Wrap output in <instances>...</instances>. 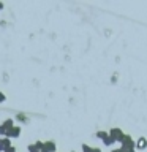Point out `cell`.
<instances>
[{"instance_id":"cell-6","label":"cell","mask_w":147,"mask_h":152,"mask_svg":"<svg viewBox=\"0 0 147 152\" xmlns=\"http://www.w3.org/2000/svg\"><path fill=\"white\" fill-rule=\"evenodd\" d=\"M136 147H138V149H141V151H144L147 147V140H146V138H139L138 142H136Z\"/></svg>"},{"instance_id":"cell-14","label":"cell","mask_w":147,"mask_h":152,"mask_svg":"<svg viewBox=\"0 0 147 152\" xmlns=\"http://www.w3.org/2000/svg\"><path fill=\"white\" fill-rule=\"evenodd\" d=\"M5 100H7L5 94H3V92H0V103H5Z\"/></svg>"},{"instance_id":"cell-2","label":"cell","mask_w":147,"mask_h":152,"mask_svg":"<svg viewBox=\"0 0 147 152\" xmlns=\"http://www.w3.org/2000/svg\"><path fill=\"white\" fill-rule=\"evenodd\" d=\"M120 147H122V149H131V147H135V141H133V138L130 135H125V136H123V140L120 141Z\"/></svg>"},{"instance_id":"cell-19","label":"cell","mask_w":147,"mask_h":152,"mask_svg":"<svg viewBox=\"0 0 147 152\" xmlns=\"http://www.w3.org/2000/svg\"><path fill=\"white\" fill-rule=\"evenodd\" d=\"M35 152H43V151H35Z\"/></svg>"},{"instance_id":"cell-3","label":"cell","mask_w":147,"mask_h":152,"mask_svg":"<svg viewBox=\"0 0 147 152\" xmlns=\"http://www.w3.org/2000/svg\"><path fill=\"white\" fill-rule=\"evenodd\" d=\"M9 147H11V140L9 138H0V151L7 152Z\"/></svg>"},{"instance_id":"cell-11","label":"cell","mask_w":147,"mask_h":152,"mask_svg":"<svg viewBox=\"0 0 147 152\" xmlns=\"http://www.w3.org/2000/svg\"><path fill=\"white\" fill-rule=\"evenodd\" d=\"M35 146H36L38 151H43V149H44V142H43V141H36Z\"/></svg>"},{"instance_id":"cell-20","label":"cell","mask_w":147,"mask_h":152,"mask_svg":"<svg viewBox=\"0 0 147 152\" xmlns=\"http://www.w3.org/2000/svg\"><path fill=\"white\" fill-rule=\"evenodd\" d=\"M71 152H74V151H71Z\"/></svg>"},{"instance_id":"cell-1","label":"cell","mask_w":147,"mask_h":152,"mask_svg":"<svg viewBox=\"0 0 147 152\" xmlns=\"http://www.w3.org/2000/svg\"><path fill=\"white\" fill-rule=\"evenodd\" d=\"M109 136H111L112 140H116V142H120L123 140V136H125V133H123L119 127H114L109 130Z\"/></svg>"},{"instance_id":"cell-8","label":"cell","mask_w":147,"mask_h":152,"mask_svg":"<svg viewBox=\"0 0 147 152\" xmlns=\"http://www.w3.org/2000/svg\"><path fill=\"white\" fill-rule=\"evenodd\" d=\"M3 125H5V128H7V130H11L13 127H16V125H14V121H13V119H7V121L3 122Z\"/></svg>"},{"instance_id":"cell-13","label":"cell","mask_w":147,"mask_h":152,"mask_svg":"<svg viewBox=\"0 0 147 152\" xmlns=\"http://www.w3.org/2000/svg\"><path fill=\"white\" fill-rule=\"evenodd\" d=\"M27 149H28V152H35V151H38L35 144H28V147H27Z\"/></svg>"},{"instance_id":"cell-5","label":"cell","mask_w":147,"mask_h":152,"mask_svg":"<svg viewBox=\"0 0 147 152\" xmlns=\"http://www.w3.org/2000/svg\"><path fill=\"white\" fill-rule=\"evenodd\" d=\"M43 152H57V146L54 141H46L44 142V149Z\"/></svg>"},{"instance_id":"cell-7","label":"cell","mask_w":147,"mask_h":152,"mask_svg":"<svg viewBox=\"0 0 147 152\" xmlns=\"http://www.w3.org/2000/svg\"><path fill=\"white\" fill-rule=\"evenodd\" d=\"M108 136H109V132H104V130H100V132H97V138H100L101 141H104Z\"/></svg>"},{"instance_id":"cell-17","label":"cell","mask_w":147,"mask_h":152,"mask_svg":"<svg viewBox=\"0 0 147 152\" xmlns=\"http://www.w3.org/2000/svg\"><path fill=\"white\" fill-rule=\"evenodd\" d=\"M111 152H123L122 149H114V151H111Z\"/></svg>"},{"instance_id":"cell-16","label":"cell","mask_w":147,"mask_h":152,"mask_svg":"<svg viewBox=\"0 0 147 152\" xmlns=\"http://www.w3.org/2000/svg\"><path fill=\"white\" fill-rule=\"evenodd\" d=\"M92 152H101V149L100 147H92Z\"/></svg>"},{"instance_id":"cell-9","label":"cell","mask_w":147,"mask_h":152,"mask_svg":"<svg viewBox=\"0 0 147 152\" xmlns=\"http://www.w3.org/2000/svg\"><path fill=\"white\" fill-rule=\"evenodd\" d=\"M7 135H8V130L5 128V125L2 124V125H0V138H7Z\"/></svg>"},{"instance_id":"cell-18","label":"cell","mask_w":147,"mask_h":152,"mask_svg":"<svg viewBox=\"0 0 147 152\" xmlns=\"http://www.w3.org/2000/svg\"><path fill=\"white\" fill-rule=\"evenodd\" d=\"M0 10H3V3L2 2H0Z\"/></svg>"},{"instance_id":"cell-10","label":"cell","mask_w":147,"mask_h":152,"mask_svg":"<svg viewBox=\"0 0 147 152\" xmlns=\"http://www.w3.org/2000/svg\"><path fill=\"white\" fill-rule=\"evenodd\" d=\"M114 142H116V140H112V138H111V136H108V138H106V140H104V141H103V144H104V146H112V144H114Z\"/></svg>"},{"instance_id":"cell-12","label":"cell","mask_w":147,"mask_h":152,"mask_svg":"<svg viewBox=\"0 0 147 152\" xmlns=\"http://www.w3.org/2000/svg\"><path fill=\"white\" fill-rule=\"evenodd\" d=\"M81 147H82V152H92V147L87 146V144H82Z\"/></svg>"},{"instance_id":"cell-4","label":"cell","mask_w":147,"mask_h":152,"mask_svg":"<svg viewBox=\"0 0 147 152\" xmlns=\"http://www.w3.org/2000/svg\"><path fill=\"white\" fill-rule=\"evenodd\" d=\"M19 135H21V127H13L11 130H8V135L7 138H9V140H13V138H19Z\"/></svg>"},{"instance_id":"cell-15","label":"cell","mask_w":147,"mask_h":152,"mask_svg":"<svg viewBox=\"0 0 147 152\" xmlns=\"http://www.w3.org/2000/svg\"><path fill=\"white\" fill-rule=\"evenodd\" d=\"M7 152H17V151H16V147H13V146H11V147H9V149L7 151Z\"/></svg>"}]
</instances>
